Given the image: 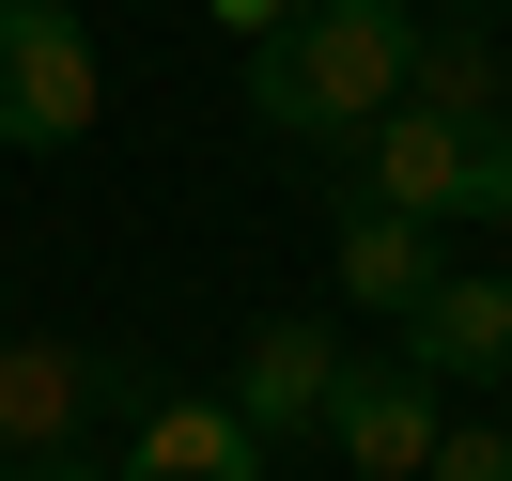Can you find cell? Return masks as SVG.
Segmentation results:
<instances>
[{
  "instance_id": "7",
  "label": "cell",
  "mask_w": 512,
  "mask_h": 481,
  "mask_svg": "<svg viewBox=\"0 0 512 481\" xmlns=\"http://www.w3.org/2000/svg\"><path fill=\"white\" fill-rule=\"evenodd\" d=\"M109 404V373L78 342H0V466H32V450H78Z\"/></svg>"
},
{
  "instance_id": "13",
  "label": "cell",
  "mask_w": 512,
  "mask_h": 481,
  "mask_svg": "<svg viewBox=\"0 0 512 481\" xmlns=\"http://www.w3.org/2000/svg\"><path fill=\"white\" fill-rule=\"evenodd\" d=\"M16 481H109V466H94V450H32Z\"/></svg>"
},
{
  "instance_id": "3",
  "label": "cell",
  "mask_w": 512,
  "mask_h": 481,
  "mask_svg": "<svg viewBox=\"0 0 512 481\" xmlns=\"http://www.w3.org/2000/svg\"><path fill=\"white\" fill-rule=\"evenodd\" d=\"M109 125V63L78 32V0H0V140L16 156H63Z\"/></svg>"
},
{
  "instance_id": "8",
  "label": "cell",
  "mask_w": 512,
  "mask_h": 481,
  "mask_svg": "<svg viewBox=\"0 0 512 481\" xmlns=\"http://www.w3.org/2000/svg\"><path fill=\"white\" fill-rule=\"evenodd\" d=\"M404 109H435V125H512V63H497V32H481V16H419Z\"/></svg>"
},
{
  "instance_id": "10",
  "label": "cell",
  "mask_w": 512,
  "mask_h": 481,
  "mask_svg": "<svg viewBox=\"0 0 512 481\" xmlns=\"http://www.w3.org/2000/svg\"><path fill=\"white\" fill-rule=\"evenodd\" d=\"M125 481H264V435H249L233 404H140Z\"/></svg>"
},
{
  "instance_id": "1",
  "label": "cell",
  "mask_w": 512,
  "mask_h": 481,
  "mask_svg": "<svg viewBox=\"0 0 512 481\" xmlns=\"http://www.w3.org/2000/svg\"><path fill=\"white\" fill-rule=\"evenodd\" d=\"M404 63H419V0H295L280 32L249 47V125L357 140V125L404 109Z\"/></svg>"
},
{
  "instance_id": "14",
  "label": "cell",
  "mask_w": 512,
  "mask_h": 481,
  "mask_svg": "<svg viewBox=\"0 0 512 481\" xmlns=\"http://www.w3.org/2000/svg\"><path fill=\"white\" fill-rule=\"evenodd\" d=\"M419 16H481V0H419Z\"/></svg>"
},
{
  "instance_id": "11",
  "label": "cell",
  "mask_w": 512,
  "mask_h": 481,
  "mask_svg": "<svg viewBox=\"0 0 512 481\" xmlns=\"http://www.w3.org/2000/svg\"><path fill=\"white\" fill-rule=\"evenodd\" d=\"M419 481H512V419H450Z\"/></svg>"
},
{
  "instance_id": "9",
  "label": "cell",
  "mask_w": 512,
  "mask_h": 481,
  "mask_svg": "<svg viewBox=\"0 0 512 481\" xmlns=\"http://www.w3.org/2000/svg\"><path fill=\"white\" fill-rule=\"evenodd\" d=\"M326 264H342L357 311H419V295L450 280V264H435V218H388V202H342V249H326Z\"/></svg>"
},
{
  "instance_id": "5",
  "label": "cell",
  "mask_w": 512,
  "mask_h": 481,
  "mask_svg": "<svg viewBox=\"0 0 512 481\" xmlns=\"http://www.w3.org/2000/svg\"><path fill=\"white\" fill-rule=\"evenodd\" d=\"M326 388H342V326H326V311L249 326V357H233V419H249L264 450H280V435H326Z\"/></svg>"
},
{
  "instance_id": "12",
  "label": "cell",
  "mask_w": 512,
  "mask_h": 481,
  "mask_svg": "<svg viewBox=\"0 0 512 481\" xmlns=\"http://www.w3.org/2000/svg\"><path fill=\"white\" fill-rule=\"evenodd\" d=\"M280 16H295V0H218V32H249V47L280 32Z\"/></svg>"
},
{
  "instance_id": "2",
  "label": "cell",
  "mask_w": 512,
  "mask_h": 481,
  "mask_svg": "<svg viewBox=\"0 0 512 481\" xmlns=\"http://www.w3.org/2000/svg\"><path fill=\"white\" fill-rule=\"evenodd\" d=\"M357 202H388V218H497L512 233V125H435V109H388V125H357Z\"/></svg>"
},
{
  "instance_id": "6",
  "label": "cell",
  "mask_w": 512,
  "mask_h": 481,
  "mask_svg": "<svg viewBox=\"0 0 512 481\" xmlns=\"http://www.w3.org/2000/svg\"><path fill=\"white\" fill-rule=\"evenodd\" d=\"M404 373H435V388H512V280H481V264H450L435 295L404 311Z\"/></svg>"
},
{
  "instance_id": "4",
  "label": "cell",
  "mask_w": 512,
  "mask_h": 481,
  "mask_svg": "<svg viewBox=\"0 0 512 481\" xmlns=\"http://www.w3.org/2000/svg\"><path fill=\"white\" fill-rule=\"evenodd\" d=\"M435 435H450V388L435 373H357L342 357V388H326V450H342V481H419L435 466Z\"/></svg>"
}]
</instances>
